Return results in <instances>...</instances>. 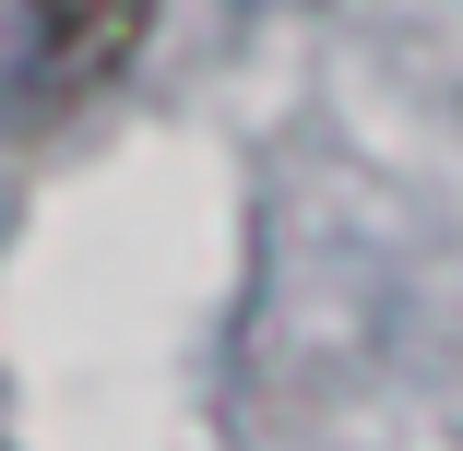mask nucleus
<instances>
[{"instance_id":"1","label":"nucleus","mask_w":463,"mask_h":451,"mask_svg":"<svg viewBox=\"0 0 463 451\" xmlns=\"http://www.w3.org/2000/svg\"><path fill=\"white\" fill-rule=\"evenodd\" d=\"M155 0H13V108L24 119H71L143 60Z\"/></svg>"}]
</instances>
